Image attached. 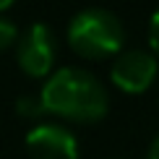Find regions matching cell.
I'll use <instances>...</instances> for the list:
<instances>
[{
	"label": "cell",
	"instance_id": "obj_4",
	"mask_svg": "<svg viewBox=\"0 0 159 159\" xmlns=\"http://www.w3.org/2000/svg\"><path fill=\"white\" fill-rule=\"evenodd\" d=\"M110 76L115 81V86L123 89L125 94H141L157 78V60L151 52H143V50L120 52L117 60L112 63Z\"/></svg>",
	"mask_w": 159,
	"mask_h": 159
},
{
	"label": "cell",
	"instance_id": "obj_10",
	"mask_svg": "<svg viewBox=\"0 0 159 159\" xmlns=\"http://www.w3.org/2000/svg\"><path fill=\"white\" fill-rule=\"evenodd\" d=\"M11 3H13V0H0V11H5V8H8Z\"/></svg>",
	"mask_w": 159,
	"mask_h": 159
},
{
	"label": "cell",
	"instance_id": "obj_3",
	"mask_svg": "<svg viewBox=\"0 0 159 159\" xmlns=\"http://www.w3.org/2000/svg\"><path fill=\"white\" fill-rule=\"evenodd\" d=\"M18 65L26 76L31 78H44L52 70L55 63V39L52 31L44 24H34L26 29V34L18 39V50H16Z\"/></svg>",
	"mask_w": 159,
	"mask_h": 159
},
{
	"label": "cell",
	"instance_id": "obj_8",
	"mask_svg": "<svg viewBox=\"0 0 159 159\" xmlns=\"http://www.w3.org/2000/svg\"><path fill=\"white\" fill-rule=\"evenodd\" d=\"M149 44L151 50L159 52V11L151 16V24H149Z\"/></svg>",
	"mask_w": 159,
	"mask_h": 159
},
{
	"label": "cell",
	"instance_id": "obj_1",
	"mask_svg": "<svg viewBox=\"0 0 159 159\" xmlns=\"http://www.w3.org/2000/svg\"><path fill=\"white\" fill-rule=\"evenodd\" d=\"M44 112L73 123H97L107 115L110 99L94 73L84 68H63L44 84L42 94Z\"/></svg>",
	"mask_w": 159,
	"mask_h": 159
},
{
	"label": "cell",
	"instance_id": "obj_2",
	"mask_svg": "<svg viewBox=\"0 0 159 159\" xmlns=\"http://www.w3.org/2000/svg\"><path fill=\"white\" fill-rule=\"evenodd\" d=\"M123 24L115 13L104 8L81 11L68 26V42L81 57L89 60H104L123 50Z\"/></svg>",
	"mask_w": 159,
	"mask_h": 159
},
{
	"label": "cell",
	"instance_id": "obj_6",
	"mask_svg": "<svg viewBox=\"0 0 159 159\" xmlns=\"http://www.w3.org/2000/svg\"><path fill=\"white\" fill-rule=\"evenodd\" d=\"M16 110H18L21 117H31V120L44 115V107H42V99L39 97H21L16 102Z\"/></svg>",
	"mask_w": 159,
	"mask_h": 159
},
{
	"label": "cell",
	"instance_id": "obj_9",
	"mask_svg": "<svg viewBox=\"0 0 159 159\" xmlns=\"http://www.w3.org/2000/svg\"><path fill=\"white\" fill-rule=\"evenodd\" d=\"M149 159H159V136L154 138V143H151V149H149Z\"/></svg>",
	"mask_w": 159,
	"mask_h": 159
},
{
	"label": "cell",
	"instance_id": "obj_5",
	"mask_svg": "<svg viewBox=\"0 0 159 159\" xmlns=\"http://www.w3.org/2000/svg\"><path fill=\"white\" fill-rule=\"evenodd\" d=\"M29 159H78V141L63 125H37L26 136Z\"/></svg>",
	"mask_w": 159,
	"mask_h": 159
},
{
	"label": "cell",
	"instance_id": "obj_7",
	"mask_svg": "<svg viewBox=\"0 0 159 159\" xmlns=\"http://www.w3.org/2000/svg\"><path fill=\"white\" fill-rule=\"evenodd\" d=\"M16 26H13L11 21H5V18H0V52L8 50L13 42H16Z\"/></svg>",
	"mask_w": 159,
	"mask_h": 159
}]
</instances>
